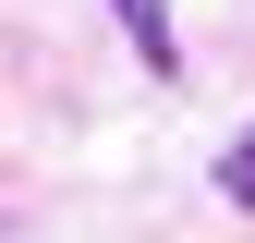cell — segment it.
Instances as JSON below:
<instances>
[{"mask_svg":"<svg viewBox=\"0 0 255 243\" xmlns=\"http://www.w3.org/2000/svg\"><path fill=\"white\" fill-rule=\"evenodd\" d=\"M122 12V37H134V61L146 73H182V37H170V0H110Z\"/></svg>","mask_w":255,"mask_h":243,"instance_id":"6da1fadb","label":"cell"},{"mask_svg":"<svg viewBox=\"0 0 255 243\" xmlns=\"http://www.w3.org/2000/svg\"><path fill=\"white\" fill-rule=\"evenodd\" d=\"M219 195H231V207H243V219H255V134L231 146V158H219Z\"/></svg>","mask_w":255,"mask_h":243,"instance_id":"7a4b0ae2","label":"cell"}]
</instances>
